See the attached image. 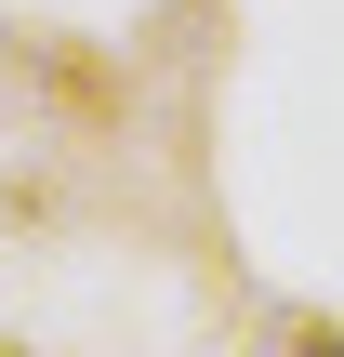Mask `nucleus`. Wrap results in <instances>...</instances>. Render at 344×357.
<instances>
[{"label":"nucleus","instance_id":"1","mask_svg":"<svg viewBox=\"0 0 344 357\" xmlns=\"http://www.w3.org/2000/svg\"><path fill=\"white\" fill-rule=\"evenodd\" d=\"M292 357H344V331H331V318H305V331H292Z\"/></svg>","mask_w":344,"mask_h":357}]
</instances>
